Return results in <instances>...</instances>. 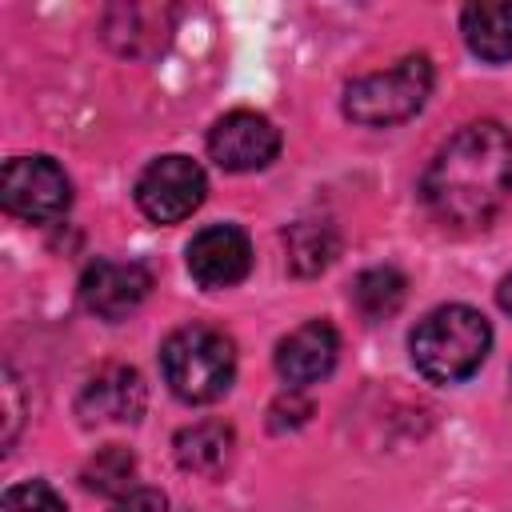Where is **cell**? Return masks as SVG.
<instances>
[{
    "label": "cell",
    "instance_id": "cell-1",
    "mask_svg": "<svg viewBox=\"0 0 512 512\" xmlns=\"http://www.w3.org/2000/svg\"><path fill=\"white\" fill-rule=\"evenodd\" d=\"M428 212L448 228H484L512 196V136L496 120L464 124L420 180Z\"/></svg>",
    "mask_w": 512,
    "mask_h": 512
},
{
    "label": "cell",
    "instance_id": "cell-2",
    "mask_svg": "<svg viewBox=\"0 0 512 512\" xmlns=\"http://www.w3.org/2000/svg\"><path fill=\"white\" fill-rule=\"evenodd\" d=\"M408 348H412V364L424 380L460 384L488 360L492 324L484 312H476L468 304H444L412 328Z\"/></svg>",
    "mask_w": 512,
    "mask_h": 512
},
{
    "label": "cell",
    "instance_id": "cell-3",
    "mask_svg": "<svg viewBox=\"0 0 512 512\" xmlns=\"http://www.w3.org/2000/svg\"><path fill=\"white\" fill-rule=\"evenodd\" d=\"M160 368L168 388L188 404L220 400L236 380V348L220 328L188 324L176 328L160 348Z\"/></svg>",
    "mask_w": 512,
    "mask_h": 512
},
{
    "label": "cell",
    "instance_id": "cell-4",
    "mask_svg": "<svg viewBox=\"0 0 512 512\" xmlns=\"http://www.w3.org/2000/svg\"><path fill=\"white\" fill-rule=\"evenodd\" d=\"M432 96L428 56H404L384 72H368L344 88V116L364 128H388L412 120Z\"/></svg>",
    "mask_w": 512,
    "mask_h": 512
},
{
    "label": "cell",
    "instance_id": "cell-5",
    "mask_svg": "<svg viewBox=\"0 0 512 512\" xmlns=\"http://www.w3.org/2000/svg\"><path fill=\"white\" fill-rule=\"evenodd\" d=\"M0 204L20 220H56L72 204L64 168L48 156H16L0 172Z\"/></svg>",
    "mask_w": 512,
    "mask_h": 512
},
{
    "label": "cell",
    "instance_id": "cell-6",
    "mask_svg": "<svg viewBox=\"0 0 512 512\" xmlns=\"http://www.w3.org/2000/svg\"><path fill=\"white\" fill-rule=\"evenodd\" d=\"M204 168L188 156H160L136 180V204L156 224H176L204 204Z\"/></svg>",
    "mask_w": 512,
    "mask_h": 512
},
{
    "label": "cell",
    "instance_id": "cell-7",
    "mask_svg": "<svg viewBox=\"0 0 512 512\" xmlns=\"http://www.w3.org/2000/svg\"><path fill=\"white\" fill-rule=\"evenodd\" d=\"M208 152L224 172H256L268 168L280 152V132L268 116L236 108L220 116L208 132Z\"/></svg>",
    "mask_w": 512,
    "mask_h": 512
},
{
    "label": "cell",
    "instance_id": "cell-8",
    "mask_svg": "<svg viewBox=\"0 0 512 512\" xmlns=\"http://www.w3.org/2000/svg\"><path fill=\"white\" fill-rule=\"evenodd\" d=\"M152 272L136 260H92L80 276V304L104 320H120L144 304Z\"/></svg>",
    "mask_w": 512,
    "mask_h": 512
},
{
    "label": "cell",
    "instance_id": "cell-9",
    "mask_svg": "<svg viewBox=\"0 0 512 512\" xmlns=\"http://www.w3.org/2000/svg\"><path fill=\"white\" fill-rule=\"evenodd\" d=\"M252 268V244L236 224H208L188 244V272L200 288H232Z\"/></svg>",
    "mask_w": 512,
    "mask_h": 512
},
{
    "label": "cell",
    "instance_id": "cell-10",
    "mask_svg": "<svg viewBox=\"0 0 512 512\" xmlns=\"http://www.w3.org/2000/svg\"><path fill=\"white\" fill-rule=\"evenodd\" d=\"M144 404L148 392L140 372L128 364H108L84 384L76 412L84 416V424H136L144 416Z\"/></svg>",
    "mask_w": 512,
    "mask_h": 512
},
{
    "label": "cell",
    "instance_id": "cell-11",
    "mask_svg": "<svg viewBox=\"0 0 512 512\" xmlns=\"http://www.w3.org/2000/svg\"><path fill=\"white\" fill-rule=\"evenodd\" d=\"M336 352H340L336 328L328 320H308L276 344V372L292 388H304V384L324 380L336 368Z\"/></svg>",
    "mask_w": 512,
    "mask_h": 512
},
{
    "label": "cell",
    "instance_id": "cell-12",
    "mask_svg": "<svg viewBox=\"0 0 512 512\" xmlns=\"http://www.w3.org/2000/svg\"><path fill=\"white\" fill-rule=\"evenodd\" d=\"M172 36V12L156 4H120L104 16V40L124 56H152Z\"/></svg>",
    "mask_w": 512,
    "mask_h": 512
},
{
    "label": "cell",
    "instance_id": "cell-13",
    "mask_svg": "<svg viewBox=\"0 0 512 512\" xmlns=\"http://www.w3.org/2000/svg\"><path fill=\"white\" fill-rule=\"evenodd\" d=\"M464 40L468 48L488 60V64H504L512 60V0H476L464 8L460 16Z\"/></svg>",
    "mask_w": 512,
    "mask_h": 512
},
{
    "label": "cell",
    "instance_id": "cell-14",
    "mask_svg": "<svg viewBox=\"0 0 512 512\" xmlns=\"http://www.w3.org/2000/svg\"><path fill=\"white\" fill-rule=\"evenodd\" d=\"M232 448H236V432L220 420H200L176 432V460L184 472L196 476H220L232 460Z\"/></svg>",
    "mask_w": 512,
    "mask_h": 512
},
{
    "label": "cell",
    "instance_id": "cell-15",
    "mask_svg": "<svg viewBox=\"0 0 512 512\" xmlns=\"http://www.w3.org/2000/svg\"><path fill=\"white\" fill-rule=\"evenodd\" d=\"M284 248H288V264L296 276H316L336 260L340 232L328 220H296L284 232Z\"/></svg>",
    "mask_w": 512,
    "mask_h": 512
},
{
    "label": "cell",
    "instance_id": "cell-16",
    "mask_svg": "<svg viewBox=\"0 0 512 512\" xmlns=\"http://www.w3.org/2000/svg\"><path fill=\"white\" fill-rule=\"evenodd\" d=\"M404 292H408V280L388 264L384 268H364L352 280V304L360 308L364 320H388L404 304Z\"/></svg>",
    "mask_w": 512,
    "mask_h": 512
},
{
    "label": "cell",
    "instance_id": "cell-17",
    "mask_svg": "<svg viewBox=\"0 0 512 512\" xmlns=\"http://www.w3.org/2000/svg\"><path fill=\"white\" fill-rule=\"evenodd\" d=\"M132 476H136V456L120 444H104L80 472L84 488L88 492H100V496H124L132 492Z\"/></svg>",
    "mask_w": 512,
    "mask_h": 512
},
{
    "label": "cell",
    "instance_id": "cell-18",
    "mask_svg": "<svg viewBox=\"0 0 512 512\" xmlns=\"http://www.w3.org/2000/svg\"><path fill=\"white\" fill-rule=\"evenodd\" d=\"M0 512H64V500L56 496L52 484L44 480H24V484H12L0 500Z\"/></svg>",
    "mask_w": 512,
    "mask_h": 512
},
{
    "label": "cell",
    "instance_id": "cell-19",
    "mask_svg": "<svg viewBox=\"0 0 512 512\" xmlns=\"http://www.w3.org/2000/svg\"><path fill=\"white\" fill-rule=\"evenodd\" d=\"M308 416H312V400L300 396V388H288V392L276 396L272 408H268V424H272V432L300 428V424H308Z\"/></svg>",
    "mask_w": 512,
    "mask_h": 512
},
{
    "label": "cell",
    "instance_id": "cell-20",
    "mask_svg": "<svg viewBox=\"0 0 512 512\" xmlns=\"http://www.w3.org/2000/svg\"><path fill=\"white\" fill-rule=\"evenodd\" d=\"M112 512H168V500L160 488H132V492L116 496Z\"/></svg>",
    "mask_w": 512,
    "mask_h": 512
},
{
    "label": "cell",
    "instance_id": "cell-21",
    "mask_svg": "<svg viewBox=\"0 0 512 512\" xmlns=\"http://www.w3.org/2000/svg\"><path fill=\"white\" fill-rule=\"evenodd\" d=\"M0 392H4V448H12L16 428H20V396H16V376L12 372H4Z\"/></svg>",
    "mask_w": 512,
    "mask_h": 512
},
{
    "label": "cell",
    "instance_id": "cell-22",
    "mask_svg": "<svg viewBox=\"0 0 512 512\" xmlns=\"http://www.w3.org/2000/svg\"><path fill=\"white\" fill-rule=\"evenodd\" d=\"M496 300H500V308H504V312H512V272L500 280V288H496Z\"/></svg>",
    "mask_w": 512,
    "mask_h": 512
}]
</instances>
